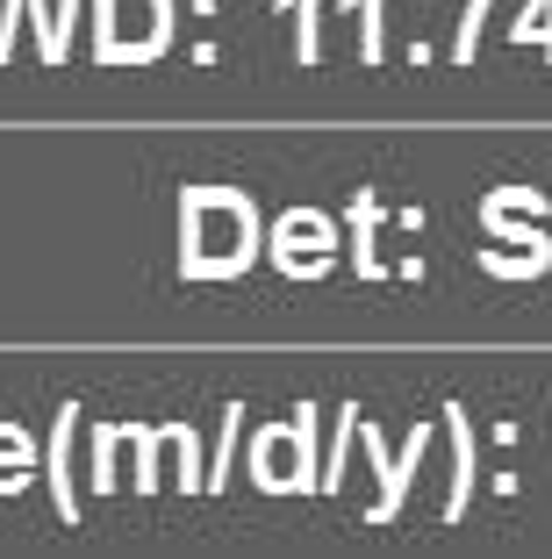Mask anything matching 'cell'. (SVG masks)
<instances>
[{"label":"cell","mask_w":552,"mask_h":559,"mask_svg":"<svg viewBox=\"0 0 552 559\" xmlns=\"http://www.w3.org/2000/svg\"><path fill=\"white\" fill-rule=\"evenodd\" d=\"M66 438H72V409H58V430H50V488H58V516H66V524H80L72 474H66Z\"/></svg>","instance_id":"6da1fadb"},{"label":"cell","mask_w":552,"mask_h":559,"mask_svg":"<svg viewBox=\"0 0 552 559\" xmlns=\"http://www.w3.org/2000/svg\"><path fill=\"white\" fill-rule=\"evenodd\" d=\"M416 460H423V430H416V438L402 444V466H380V474H388V495H380L374 524H388V516H395V502H402V488H409V466H416Z\"/></svg>","instance_id":"7a4b0ae2"},{"label":"cell","mask_w":552,"mask_h":559,"mask_svg":"<svg viewBox=\"0 0 552 559\" xmlns=\"http://www.w3.org/2000/svg\"><path fill=\"white\" fill-rule=\"evenodd\" d=\"M445 424H453L459 438V488H453V516L467 510V495H473V438H467V409H445Z\"/></svg>","instance_id":"3957f363"},{"label":"cell","mask_w":552,"mask_h":559,"mask_svg":"<svg viewBox=\"0 0 552 559\" xmlns=\"http://www.w3.org/2000/svg\"><path fill=\"white\" fill-rule=\"evenodd\" d=\"M481 8H488V0H473V8H467V22H459V44H453V66H467V58H473V36H481Z\"/></svg>","instance_id":"277c9868"},{"label":"cell","mask_w":552,"mask_h":559,"mask_svg":"<svg viewBox=\"0 0 552 559\" xmlns=\"http://www.w3.org/2000/svg\"><path fill=\"white\" fill-rule=\"evenodd\" d=\"M302 66H316V8L302 0Z\"/></svg>","instance_id":"5b68a950"}]
</instances>
